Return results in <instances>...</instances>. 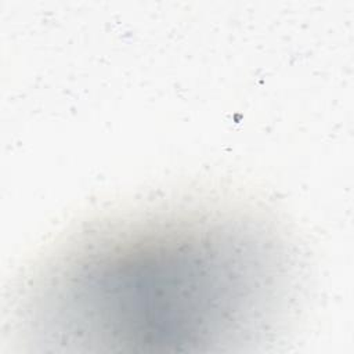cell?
Returning <instances> with one entry per match:
<instances>
[{"label": "cell", "mask_w": 354, "mask_h": 354, "mask_svg": "<svg viewBox=\"0 0 354 354\" xmlns=\"http://www.w3.org/2000/svg\"><path fill=\"white\" fill-rule=\"evenodd\" d=\"M283 245L231 214L104 225L33 272L22 318L35 343L105 351H209L252 343L286 299Z\"/></svg>", "instance_id": "cell-1"}]
</instances>
